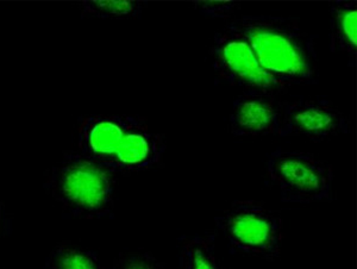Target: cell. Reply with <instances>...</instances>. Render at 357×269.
Returning <instances> with one entry per match:
<instances>
[{
	"mask_svg": "<svg viewBox=\"0 0 357 269\" xmlns=\"http://www.w3.org/2000/svg\"><path fill=\"white\" fill-rule=\"evenodd\" d=\"M229 28L243 37L264 70L284 85L317 82L316 37L299 21L274 15H243Z\"/></svg>",
	"mask_w": 357,
	"mask_h": 269,
	"instance_id": "obj_1",
	"label": "cell"
},
{
	"mask_svg": "<svg viewBox=\"0 0 357 269\" xmlns=\"http://www.w3.org/2000/svg\"><path fill=\"white\" fill-rule=\"evenodd\" d=\"M79 153L114 171H137L160 162L162 134L135 116H89L77 127Z\"/></svg>",
	"mask_w": 357,
	"mask_h": 269,
	"instance_id": "obj_2",
	"label": "cell"
},
{
	"mask_svg": "<svg viewBox=\"0 0 357 269\" xmlns=\"http://www.w3.org/2000/svg\"><path fill=\"white\" fill-rule=\"evenodd\" d=\"M45 191L68 216L110 217L114 206V173L82 153H67L45 176Z\"/></svg>",
	"mask_w": 357,
	"mask_h": 269,
	"instance_id": "obj_3",
	"label": "cell"
},
{
	"mask_svg": "<svg viewBox=\"0 0 357 269\" xmlns=\"http://www.w3.org/2000/svg\"><path fill=\"white\" fill-rule=\"evenodd\" d=\"M266 174L284 203L311 204L333 198V168L312 154L276 149L268 155Z\"/></svg>",
	"mask_w": 357,
	"mask_h": 269,
	"instance_id": "obj_4",
	"label": "cell"
},
{
	"mask_svg": "<svg viewBox=\"0 0 357 269\" xmlns=\"http://www.w3.org/2000/svg\"><path fill=\"white\" fill-rule=\"evenodd\" d=\"M215 223L227 243L238 252L269 260L280 254L282 223L260 203L234 201L215 216Z\"/></svg>",
	"mask_w": 357,
	"mask_h": 269,
	"instance_id": "obj_5",
	"label": "cell"
},
{
	"mask_svg": "<svg viewBox=\"0 0 357 269\" xmlns=\"http://www.w3.org/2000/svg\"><path fill=\"white\" fill-rule=\"evenodd\" d=\"M211 57L215 79L220 82L264 93L289 89L264 70L250 45L227 25L215 33Z\"/></svg>",
	"mask_w": 357,
	"mask_h": 269,
	"instance_id": "obj_6",
	"label": "cell"
},
{
	"mask_svg": "<svg viewBox=\"0 0 357 269\" xmlns=\"http://www.w3.org/2000/svg\"><path fill=\"white\" fill-rule=\"evenodd\" d=\"M280 136H303L321 141L337 134H350L348 117L329 99L301 98L280 102Z\"/></svg>",
	"mask_w": 357,
	"mask_h": 269,
	"instance_id": "obj_7",
	"label": "cell"
},
{
	"mask_svg": "<svg viewBox=\"0 0 357 269\" xmlns=\"http://www.w3.org/2000/svg\"><path fill=\"white\" fill-rule=\"evenodd\" d=\"M281 107L271 93L244 91L232 102L229 117L234 136L279 134Z\"/></svg>",
	"mask_w": 357,
	"mask_h": 269,
	"instance_id": "obj_8",
	"label": "cell"
},
{
	"mask_svg": "<svg viewBox=\"0 0 357 269\" xmlns=\"http://www.w3.org/2000/svg\"><path fill=\"white\" fill-rule=\"evenodd\" d=\"M357 1H335L331 5L330 49L342 53L355 65L357 56Z\"/></svg>",
	"mask_w": 357,
	"mask_h": 269,
	"instance_id": "obj_9",
	"label": "cell"
},
{
	"mask_svg": "<svg viewBox=\"0 0 357 269\" xmlns=\"http://www.w3.org/2000/svg\"><path fill=\"white\" fill-rule=\"evenodd\" d=\"M178 269H227L215 252V236H183L178 245Z\"/></svg>",
	"mask_w": 357,
	"mask_h": 269,
	"instance_id": "obj_10",
	"label": "cell"
},
{
	"mask_svg": "<svg viewBox=\"0 0 357 269\" xmlns=\"http://www.w3.org/2000/svg\"><path fill=\"white\" fill-rule=\"evenodd\" d=\"M45 269H102L98 254L89 249L61 243L45 260Z\"/></svg>",
	"mask_w": 357,
	"mask_h": 269,
	"instance_id": "obj_11",
	"label": "cell"
},
{
	"mask_svg": "<svg viewBox=\"0 0 357 269\" xmlns=\"http://www.w3.org/2000/svg\"><path fill=\"white\" fill-rule=\"evenodd\" d=\"M146 6V1L132 0H106V1H82V17L100 20H122L141 16Z\"/></svg>",
	"mask_w": 357,
	"mask_h": 269,
	"instance_id": "obj_12",
	"label": "cell"
},
{
	"mask_svg": "<svg viewBox=\"0 0 357 269\" xmlns=\"http://www.w3.org/2000/svg\"><path fill=\"white\" fill-rule=\"evenodd\" d=\"M110 269H163V266L153 254L136 252L119 255Z\"/></svg>",
	"mask_w": 357,
	"mask_h": 269,
	"instance_id": "obj_13",
	"label": "cell"
},
{
	"mask_svg": "<svg viewBox=\"0 0 357 269\" xmlns=\"http://www.w3.org/2000/svg\"><path fill=\"white\" fill-rule=\"evenodd\" d=\"M195 10L211 18H229L240 8L236 1H193Z\"/></svg>",
	"mask_w": 357,
	"mask_h": 269,
	"instance_id": "obj_14",
	"label": "cell"
},
{
	"mask_svg": "<svg viewBox=\"0 0 357 269\" xmlns=\"http://www.w3.org/2000/svg\"><path fill=\"white\" fill-rule=\"evenodd\" d=\"M6 225H8V220L5 217L4 205L0 201V236L6 231Z\"/></svg>",
	"mask_w": 357,
	"mask_h": 269,
	"instance_id": "obj_15",
	"label": "cell"
}]
</instances>
